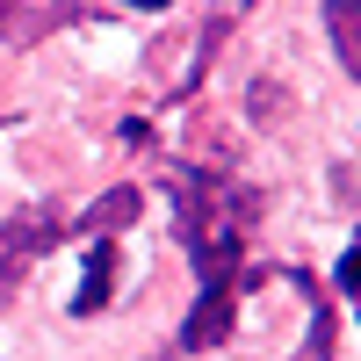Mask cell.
<instances>
[{"instance_id": "cell-1", "label": "cell", "mask_w": 361, "mask_h": 361, "mask_svg": "<svg viewBox=\"0 0 361 361\" xmlns=\"http://www.w3.org/2000/svg\"><path fill=\"white\" fill-rule=\"evenodd\" d=\"M180 195V238L202 267V289L209 282H231L238 246H246V217H253V195L231 188V180H209V173H180L173 180Z\"/></svg>"}, {"instance_id": "cell-3", "label": "cell", "mask_w": 361, "mask_h": 361, "mask_svg": "<svg viewBox=\"0 0 361 361\" xmlns=\"http://www.w3.org/2000/svg\"><path fill=\"white\" fill-rule=\"evenodd\" d=\"M231 311H238V282H209L202 289V304L188 311V325H180V347L202 354V347H217L231 333Z\"/></svg>"}, {"instance_id": "cell-6", "label": "cell", "mask_w": 361, "mask_h": 361, "mask_svg": "<svg viewBox=\"0 0 361 361\" xmlns=\"http://www.w3.org/2000/svg\"><path fill=\"white\" fill-rule=\"evenodd\" d=\"M109 282H116V238H102V246L87 253V282H80V296H73V311H80V318L102 311V304H109Z\"/></svg>"}, {"instance_id": "cell-4", "label": "cell", "mask_w": 361, "mask_h": 361, "mask_svg": "<svg viewBox=\"0 0 361 361\" xmlns=\"http://www.w3.org/2000/svg\"><path fill=\"white\" fill-rule=\"evenodd\" d=\"M80 8H29V0H0V44H37L51 29H66Z\"/></svg>"}, {"instance_id": "cell-2", "label": "cell", "mask_w": 361, "mask_h": 361, "mask_svg": "<svg viewBox=\"0 0 361 361\" xmlns=\"http://www.w3.org/2000/svg\"><path fill=\"white\" fill-rule=\"evenodd\" d=\"M51 246H58V217H51V209H22V217L0 224V304L22 289L29 260H44Z\"/></svg>"}, {"instance_id": "cell-7", "label": "cell", "mask_w": 361, "mask_h": 361, "mask_svg": "<svg viewBox=\"0 0 361 361\" xmlns=\"http://www.w3.org/2000/svg\"><path fill=\"white\" fill-rule=\"evenodd\" d=\"M333 44H340V66L354 73L361 66V15L354 8H333Z\"/></svg>"}, {"instance_id": "cell-5", "label": "cell", "mask_w": 361, "mask_h": 361, "mask_svg": "<svg viewBox=\"0 0 361 361\" xmlns=\"http://www.w3.org/2000/svg\"><path fill=\"white\" fill-rule=\"evenodd\" d=\"M137 209H145V195H137V188H109V195L80 217V238H94V246H102V238H109V231H123Z\"/></svg>"}]
</instances>
